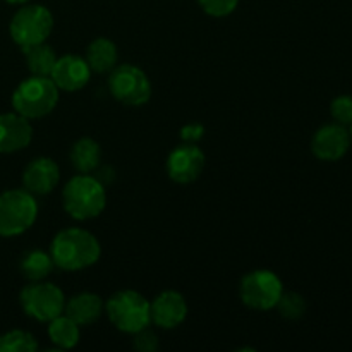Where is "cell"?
<instances>
[{
  "label": "cell",
  "instance_id": "cell-1",
  "mask_svg": "<svg viewBox=\"0 0 352 352\" xmlns=\"http://www.w3.org/2000/svg\"><path fill=\"white\" fill-rule=\"evenodd\" d=\"M50 254L57 268L78 272L95 265L102 254V248L91 232L79 227H69L54 237Z\"/></svg>",
  "mask_w": 352,
  "mask_h": 352
},
{
  "label": "cell",
  "instance_id": "cell-2",
  "mask_svg": "<svg viewBox=\"0 0 352 352\" xmlns=\"http://www.w3.org/2000/svg\"><path fill=\"white\" fill-rule=\"evenodd\" d=\"M62 205L72 219H96L107 205L105 186L89 174L76 175L62 191Z\"/></svg>",
  "mask_w": 352,
  "mask_h": 352
},
{
  "label": "cell",
  "instance_id": "cell-3",
  "mask_svg": "<svg viewBox=\"0 0 352 352\" xmlns=\"http://www.w3.org/2000/svg\"><path fill=\"white\" fill-rule=\"evenodd\" d=\"M58 102V88L52 78L33 76L19 82L12 93L14 112L26 119H41L55 109Z\"/></svg>",
  "mask_w": 352,
  "mask_h": 352
},
{
  "label": "cell",
  "instance_id": "cell-4",
  "mask_svg": "<svg viewBox=\"0 0 352 352\" xmlns=\"http://www.w3.org/2000/svg\"><path fill=\"white\" fill-rule=\"evenodd\" d=\"M107 316L117 330L124 333H136L151 323L150 302L136 291H119L110 296L105 305Z\"/></svg>",
  "mask_w": 352,
  "mask_h": 352
},
{
  "label": "cell",
  "instance_id": "cell-5",
  "mask_svg": "<svg viewBox=\"0 0 352 352\" xmlns=\"http://www.w3.org/2000/svg\"><path fill=\"white\" fill-rule=\"evenodd\" d=\"M38 217V203L26 189H9L0 195V236L26 232Z\"/></svg>",
  "mask_w": 352,
  "mask_h": 352
},
{
  "label": "cell",
  "instance_id": "cell-6",
  "mask_svg": "<svg viewBox=\"0 0 352 352\" xmlns=\"http://www.w3.org/2000/svg\"><path fill=\"white\" fill-rule=\"evenodd\" d=\"M54 30V16L45 6H23L12 16L9 24L10 38L21 50L45 43Z\"/></svg>",
  "mask_w": 352,
  "mask_h": 352
},
{
  "label": "cell",
  "instance_id": "cell-7",
  "mask_svg": "<svg viewBox=\"0 0 352 352\" xmlns=\"http://www.w3.org/2000/svg\"><path fill=\"white\" fill-rule=\"evenodd\" d=\"M109 89L117 102L127 107H141L150 100L151 82L143 69L120 64L110 71Z\"/></svg>",
  "mask_w": 352,
  "mask_h": 352
},
{
  "label": "cell",
  "instance_id": "cell-8",
  "mask_svg": "<svg viewBox=\"0 0 352 352\" xmlns=\"http://www.w3.org/2000/svg\"><path fill=\"white\" fill-rule=\"evenodd\" d=\"M19 302L28 316L48 323L64 313L65 296L55 284L40 280L26 285L21 291Z\"/></svg>",
  "mask_w": 352,
  "mask_h": 352
},
{
  "label": "cell",
  "instance_id": "cell-9",
  "mask_svg": "<svg viewBox=\"0 0 352 352\" xmlns=\"http://www.w3.org/2000/svg\"><path fill=\"white\" fill-rule=\"evenodd\" d=\"M284 292L282 280L272 270H254L244 275L239 285L241 301L256 311L275 308Z\"/></svg>",
  "mask_w": 352,
  "mask_h": 352
},
{
  "label": "cell",
  "instance_id": "cell-10",
  "mask_svg": "<svg viewBox=\"0 0 352 352\" xmlns=\"http://www.w3.org/2000/svg\"><path fill=\"white\" fill-rule=\"evenodd\" d=\"M205 168V153L195 143H184L174 148L167 158V174L177 184L196 181Z\"/></svg>",
  "mask_w": 352,
  "mask_h": 352
},
{
  "label": "cell",
  "instance_id": "cell-11",
  "mask_svg": "<svg viewBox=\"0 0 352 352\" xmlns=\"http://www.w3.org/2000/svg\"><path fill=\"white\" fill-rule=\"evenodd\" d=\"M351 134L346 126L327 124L315 133L311 140V151L318 160L337 162L349 151Z\"/></svg>",
  "mask_w": 352,
  "mask_h": 352
},
{
  "label": "cell",
  "instance_id": "cell-12",
  "mask_svg": "<svg viewBox=\"0 0 352 352\" xmlns=\"http://www.w3.org/2000/svg\"><path fill=\"white\" fill-rule=\"evenodd\" d=\"M151 322L165 330L181 325L188 316V302L177 291H164L150 302Z\"/></svg>",
  "mask_w": 352,
  "mask_h": 352
},
{
  "label": "cell",
  "instance_id": "cell-13",
  "mask_svg": "<svg viewBox=\"0 0 352 352\" xmlns=\"http://www.w3.org/2000/svg\"><path fill=\"white\" fill-rule=\"evenodd\" d=\"M50 78L58 89L69 93L79 91L88 85L89 78H91V69H89L86 58L79 57V55H64V57L57 58Z\"/></svg>",
  "mask_w": 352,
  "mask_h": 352
},
{
  "label": "cell",
  "instance_id": "cell-14",
  "mask_svg": "<svg viewBox=\"0 0 352 352\" xmlns=\"http://www.w3.org/2000/svg\"><path fill=\"white\" fill-rule=\"evenodd\" d=\"M60 181L58 165L48 157L33 158L23 172V186L33 196L48 195Z\"/></svg>",
  "mask_w": 352,
  "mask_h": 352
},
{
  "label": "cell",
  "instance_id": "cell-15",
  "mask_svg": "<svg viewBox=\"0 0 352 352\" xmlns=\"http://www.w3.org/2000/svg\"><path fill=\"white\" fill-rule=\"evenodd\" d=\"M33 140L30 119L17 112L0 113V153H16L24 150Z\"/></svg>",
  "mask_w": 352,
  "mask_h": 352
},
{
  "label": "cell",
  "instance_id": "cell-16",
  "mask_svg": "<svg viewBox=\"0 0 352 352\" xmlns=\"http://www.w3.org/2000/svg\"><path fill=\"white\" fill-rule=\"evenodd\" d=\"M103 309H105V302L102 301V298L98 294H93V292H79V294L72 296L65 302L64 313L81 327L93 325L95 322H98Z\"/></svg>",
  "mask_w": 352,
  "mask_h": 352
},
{
  "label": "cell",
  "instance_id": "cell-17",
  "mask_svg": "<svg viewBox=\"0 0 352 352\" xmlns=\"http://www.w3.org/2000/svg\"><path fill=\"white\" fill-rule=\"evenodd\" d=\"M86 62H88L91 72L105 74L110 72L117 65L119 52H117L116 43L109 38H96L86 48Z\"/></svg>",
  "mask_w": 352,
  "mask_h": 352
},
{
  "label": "cell",
  "instance_id": "cell-18",
  "mask_svg": "<svg viewBox=\"0 0 352 352\" xmlns=\"http://www.w3.org/2000/svg\"><path fill=\"white\" fill-rule=\"evenodd\" d=\"M71 164L79 174H91L102 160V148L91 138H81L71 148Z\"/></svg>",
  "mask_w": 352,
  "mask_h": 352
},
{
  "label": "cell",
  "instance_id": "cell-19",
  "mask_svg": "<svg viewBox=\"0 0 352 352\" xmlns=\"http://www.w3.org/2000/svg\"><path fill=\"white\" fill-rule=\"evenodd\" d=\"M55 268L54 260L50 253H45L41 250H31L23 256L19 263V270L23 277L31 282H40L47 278Z\"/></svg>",
  "mask_w": 352,
  "mask_h": 352
},
{
  "label": "cell",
  "instance_id": "cell-20",
  "mask_svg": "<svg viewBox=\"0 0 352 352\" xmlns=\"http://www.w3.org/2000/svg\"><path fill=\"white\" fill-rule=\"evenodd\" d=\"M48 337L60 349H72L79 342V325L62 313L48 322Z\"/></svg>",
  "mask_w": 352,
  "mask_h": 352
},
{
  "label": "cell",
  "instance_id": "cell-21",
  "mask_svg": "<svg viewBox=\"0 0 352 352\" xmlns=\"http://www.w3.org/2000/svg\"><path fill=\"white\" fill-rule=\"evenodd\" d=\"M24 55H26L28 69L33 76H47L50 78L54 65L57 62V55H55L54 48L47 43L34 45V47L24 48Z\"/></svg>",
  "mask_w": 352,
  "mask_h": 352
},
{
  "label": "cell",
  "instance_id": "cell-22",
  "mask_svg": "<svg viewBox=\"0 0 352 352\" xmlns=\"http://www.w3.org/2000/svg\"><path fill=\"white\" fill-rule=\"evenodd\" d=\"M38 342L26 330H10L0 336V352H34Z\"/></svg>",
  "mask_w": 352,
  "mask_h": 352
},
{
  "label": "cell",
  "instance_id": "cell-23",
  "mask_svg": "<svg viewBox=\"0 0 352 352\" xmlns=\"http://www.w3.org/2000/svg\"><path fill=\"white\" fill-rule=\"evenodd\" d=\"M280 316L287 320H298L306 313V301L298 292H282L277 306Z\"/></svg>",
  "mask_w": 352,
  "mask_h": 352
},
{
  "label": "cell",
  "instance_id": "cell-24",
  "mask_svg": "<svg viewBox=\"0 0 352 352\" xmlns=\"http://www.w3.org/2000/svg\"><path fill=\"white\" fill-rule=\"evenodd\" d=\"M330 116L333 117L340 126H351L352 124V96L340 95L330 103Z\"/></svg>",
  "mask_w": 352,
  "mask_h": 352
},
{
  "label": "cell",
  "instance_id": "cell-25",
  "mask_svg": "<svg viewBox=\"0 0 352 352\" xmlns=\"http://www.w3.org/2000/svg\"><path fill=\"white\" fill-rule=\"evenodd\" d=\"M198 3L208 16L226 17L236 10L239 0H198Z\"/></svg>",
  "mask_w": 352,
  "mask_h": 352
},
{
  "label": "cell",
  "instance_id": "cell-26",
  "mask_svg": "<svg viewBox=\"0 0 352 352\" xmlns=\"http://www.w3.org/2000/svg\"><path fill=\"white\" fill-rule=\"evenodd\" d=\"M134 340L133 346L134 349H138L140 352H155L158 349V337L157 333L151 332L150 329H143L140 332L133 333Z\"/></svg>",
  "mask_w": 352,
  "mask_h": 352
},
{
  "label": "cell",
  "instance_id": "cell-27",
  "mask_svg": "<svg viewBox=\"0 0 352 352\" xmlns=\"http://www.w3.org/2000/svg\"><path fill=\"white\" fill-rule=\"evenodd\" d=\"M203 136H205V127L198 122L186 124V126L181 129V140L184 141V143L196 144Z\"/></svg>",
  "mask_w": 352,
  "mask_h": 352
},
{
  "label": "cell",
  "instance_id": "cell-28",
  "mask_svg": "<svg viewBox=\"0 0 352 352\" xmlns=\"http://www.w3.org/2000/svg\"><path fill=\"white\" fill-rule=\"evenodd\" d=\"M7 3H12V6H24L28 0H6Z\"/></svg>",
  "mask_w": 352,
  "mask_h": 352
},
{
  "label": "cell",
  "instance_id": "cell-29",
  "mask_svg": "<svg viewBox=\"0 0 352 352\" xmlns=\"http://www.w3.org/2000/svg\"><path fill=\"white\" fill-rule=\"evenodd\" d=\"M349 127H351V129H349V134H351V141H352V124H351Z\"/></svg>",
  "mask_w": 352,
  "mask_h": 352
}]
</instances>
